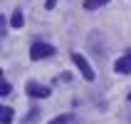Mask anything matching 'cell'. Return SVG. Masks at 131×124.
Masks as SVG:
<instances>
[{
    "label": "cell",
    "mask_w": 131,
    "mask_h": 124,
    "mask_svg": "<svg viewBox=\"0 0 131 124\" xmlns=\"http://www.w3.org/2000/svg\"><path fill=\"white\" fill-rule=\"evenodd\" d=\"M52 89L45 87V84H37V82H27V94L35 97V99H47Z\"/></svg>",
    "instance_id": "cell-3"
},
{
    "label": "cell",
    "mask_w": 131,
    "mask_h": 124,
    "mask_svg": "<svg viewBox=\"0 0 131 124\" xmlns=\"http://www.w3.org/2000/svg\"><path fill=\"white\" fill-rule=\"evenodd\" d=\"M72 114H59V117H54V119H50V124H69L72 122Z\"/></svg>",
    "instance_id": "cell-7"
},
{
    "label": "cell",
    "mask_w": 131,
    "mask_h": 124,
    "mask_svg": "<svg viewBox=\"0 0 131 124\" xmlns=\"http://www.w3.org/2000/svg\"><path fill=\"white\" fill-rule=\"evenodd\" d=\"M99 5H102V0H84V7L87 10H96Z\"/></svg>",
    "instance_id": "cell-8"
},
{
    "label": "cell",
    "mask_w": 131,
    "mask_h": 124,
    "mask_svg": "<svg viewBox=\"0 0 131 124\" xmlns=\"http://www.w3.org/2000/svg\"><path fill=\"white\" fill-rule=\"evenodd\" d=\"M52 55H54V47L47 42H35L30 47V57L32 60H45V57H52Z\"/></svg>",
    "instance_id": "cell-1"
},
{
    "label": "cell",
    "mask_w": 131,
    "mask_h": 124,
    "mask_svg": "<svg viewBox=\"0 0 131 124\" xmlns=\"http://www.w3.org/2000/svg\"><path fill=\"white\" fill-rule=\"evenodd\" d=\"M129 102H131V92H129Z\"/></svg>",
    "instance_id": "cell-12"
},
{
    "label": "cell",
    "mask_w": 131,
    "mask_h": 124,
    "mask_svg": "<svg viewBox=\"0 0 131 124\" xmlns=\"http://www.w3.org/2000/svg\"><path fill=\"white\" fill-rule=\"evenodd\" d=\"M114 70H116L119 74H129V72H131V55H124L121 60H116Z\"/></svg>",
    "instance_id": "cell-4"
},
{
    "label": "cell",
    "mask_w": 131,
    "mask_h": 124,
    "mask_svg": "<svg viewBox=\"0 0 131 124\" xmlns=\"http://www.w3.org/2000/svg\"><path fill=\"white\" fill-rule=\"evenodd\" d=\"M22 22H25V15H22V10H15L13 17H10V25H13V27H22Z\"/></svg>",
    "instance_id": "cell-5"
},
{
    "label": "cell",
    "mask_w": 131,
    "mask_h": 124,
    "mask_svg": "<svg viewBox=\"0 0 131 124\" xmlns=\"http://www.w3.org/2000/svg\"><path fill=\"white\" fill-rule=\"evenodd\" d=\"M72 60H74V65L79 67V72H82V77H84V80H89V82L94 80V70L89 67V62H87L84 57H82L79 52H74V55H72Z\"/></svg>",
    "instance_id": "cell-2"
},
{
    "label": "cell",
    "mask_w": 131,
    "mask_h": 124,
    "mask_svg": "<svg viewBox=\"0 0 131 124\" xmlns=\"http://www.w3.org/2000/svg\"><path fill=\"white\" fill-rule=\"evenodd\" d=\"M0 94H10V84H7V82L0 84Z\"/></svg>",
    "instance_id": "cell-9"
},
{
    "label": "cell",
    "mask_w": 131,
    "mask_h": 124,
    "mask_svg": "<svg viewBox=\"0 0 131 124\" xmlns=\"http://www.w3.org/2000/svg\"><path fill=\"white\" fill-rule=\"evenodd\" d=\"M13 114H15V112L10 109V107H3V109H0V122H3V124H10V122H13Z\"/></svg>",
    "instance_id": "cell-6"
},
{
    "label": "cell",
    "mask_w": 131,
    "mask_h": 124,
    "mask_svg": "<svg viewBox=\"0 0 131 124\" xmlns=\"http://www.w3.org/2000/svg\"><path fill=\"white\" fill-rule=\"evenodd\" d=\"M54 5H57V0H45V7H47V10H52Z\"/></svg>",
    "instance_id": "cell-10"
},
{
    "label": "cell",
    "mask_w": 131,
    "mask_h": 124,
    "mask_svg": "<svg viewBox=\"0 0 131 124\" xmlns=\"http://www.w3.org/2000/svg\"><path fill=\"white\" fill-rule=\"evenodd\" d=\"M104 3H109V0H102V5H104Z\"/></svg>",
    "instance_id": "cell-11"
}]
</instances>
